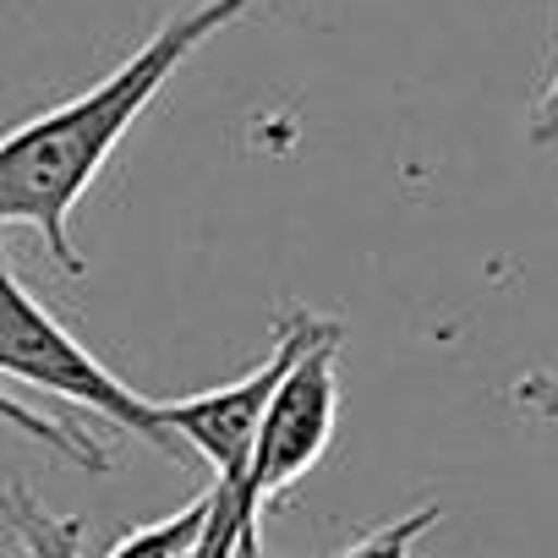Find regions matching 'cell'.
I'll use <instances>...</instances> for the list:
<instances>
[{"label":"cell","instance_id":"cell-1","mask_svg":"<svg viewBox=\"0 0 558 558\" xmlns=\"http://www.w3.org/2000/svg\"><path fill=\"white\" fill-rule=\"evenodd\" d=\"M268 0H192L170 12L110 77H99L88 94L23 121L0 137V225L39 230L50 263L61 274H83V257L72 246V214L99 181L116 143L132 132V121L154 105V94L230 23L252 17Z\"/></svg>","mask_w":558,"mask_h":558},{"label":"cell","instance_id":"cell-4","mask_svg":"<svg viewBox=\"0 0 558 558\" xmlns=\"http://www.w3.org/2000/svg\"><path fill=\"white\" fill-rule=\"evenodd\" d=\"M340 345H345V329L324 335L318 345H307L291 373L279 378L268 411H263V427H257V444H252V465H246V482L230 487L235 493V509L241 520L257 531V514L263 504H274L291 482H302L335 444V416H340Z\"/></svg>","mask_w":558,"mask_h":558},{"label":"cell","instance_id":"cell-7","mask_svg":"<svg viewBox=\"0 0 558 558\" xmlns=\"http://www.w3.org/2000/svg\"><path fill=\"white\" fill-rule=\"evenodd\" d=\"M203 531H208V493L192 498L181 514H170V520H159V525L126 531L105 558H186V553H197Z\"/></svg>","mask_w":558,"mask_h":558},{"label":"cell","instance_id":"cell-11","mask_svg":"<svg viewBox=\"0 0 558 558\" xmlns=\"http://www.w3.org/2000/svg\"><path fill=\"white\" fill-rule=\"evenodd\" d=\"M0 558H28V547H23V536L0 520Z\"/></svg>","mask_w":558,"mask_h":558},{"label":"cell","instance_id":"cell-14","mask_svg":"<svg viewBox=\"0 0 558 558\" xmlns=\"http://www.w3.org/2000/svg\"><path fill=\"white\" fill-rule=\"evenodd\" d=\"M329 558H335V553H329Z\"/></svg>","mask_w":558,"mask_h":558},{"label":"cell","instance_id":"cell-12","mask_svg":"<svg viewBox=\"0 0 558 558\" xmlns=\"http://www.w3.org/2000/svg\"><path fill=\"white\" fill-rule=\"evenodd\" d=\"M186 558H197V553H186Z\"/></svg>","mask_w":558,"mask_h":558},{"label":"cell","instance_id":"cell-5","mask_svg":"<svg viewBox=\"0 0 558 558\" xmlns=\"http://www.w3.org/2000/svg\"><path fill=\"white\" fill-rule=\"evenodd\" d=\"M0 520L23 536L28 558H83V520L50 514L23 482L0 487Z\"/></svg>","mask_w":558,"mask_h":558},{"label":"cell","instance_id":"cell-9","mask_svg":"<svg viewBox=\"0 0 558 558\" xmlns=\"http://www.w3.org/2000/svg\"><path fill=\"white\" fill-rule=\"evenodd\" d=\"M509 400L536 422H558V373H520Z\"/></svg>","mask_w":558,"mask_h":558},{"label":"cell","instance_id":"cell-2","mask_svg":"<svg viewBox=\"0 0 558 558\" xmlns=\"http://www.w3.org/2000/svg\"><path fill=\"white\" fill-rule=\"evenodd\" d=\"M0 378H17V384H34L45 395H61V400L105 416L110 427L143 438L148 449H159L170 460L186 454V444L165 427L159 400L121 384L83 340H72L61 329V318L17 286L7 257H0Z\"/></svg>","mask_w":558,"mask_h":558},{"label":"cell","instance_id":"cell-8","mask_svg":"<svg viewBox=\"0 0 558 558\" xmlns=\"http://www.w3.org/2000/svg\"><path fill=\"white\" fill-rule=\"evenodd\" d=\"M438 520H444V509H438V504H422V509L395 514L389 525L367 531L362 542H351V547H345V553H335V558H411V547H416Z\"/></svg>","mask_w":558,"mask_h":558},{"label":"cell","instance_id":"cell-3","mask_svg":"<svg viewBox=\"0 0 558 558\" xmlns=\"http://www.w3.org/2000/svg\"><path fill=\"white\" fill-rule=\"evenodd\" d=\"M335 329H345V324H340V318H318L313 307H286V313L274 318V329H268L263 356H257L241 378H230V384H219V389H203V395L159 400L165 427H170L186 449H197V454L214 465V482L241 487V482H246V465H252V444H257L263 411H268L279 378L291 373V362H296L307 345H318V340L335 335Z\"/></svg>","mask_w":558,"mask_h":558},{"label":"cell","instance_id":"cell-13","mask_svg":"<svg viewBox=\"0 0 558 558\" xmlns=\"http://www.w3.org/2000/svg\"><path fill=\"white\" fill-rule=\"evenodd\" d=\"M553 159H558V148H553Z\"/></svg>","mask_w":558,"mask_h":558},{"label":"cell","instance_id":"cell-10","mask_svg":"<svg viewBox=\"0 0 558 558\" xmlns=\"http://www.w3.org/2000/svg\"><path fill=\"white\" fill-rule=\"evenodd\" d=\"M531 143H536L542 154L558 148V66H553L547 88L536 94V105H531Z\"/></svg>","mask_w":558,"mask_h":558},{"label":"cell","instance_id":"cell-6","mask_svg":"<svg viewBox=\"0 0 558 558\" xmlns=\"http://www.w3.org/2000/svg\"><path fill=\"white\" fill-rule=\"evenodd\" d=\"M0 422L17 427V433L34 438V444H45L50 454L83 465V471H110V449H105L99 438H88L83 427H72V422H61V416H45V411L23 405L17 395H7V384H0Z\"/></svg>","mask_w":558,"mask_h":558}]
</instances>
